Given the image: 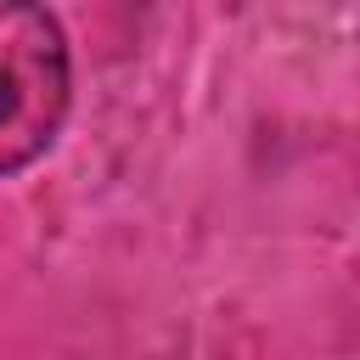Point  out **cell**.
<instances>
[{
	"mask_svg": "<svg viewBox=\"0 0 360 360\" xmlns=\"http://www.w3.org/2000/svg\"><path fill=\"white\" fill-rule=\"evenodd\" d=\"M73 112V45L45 0H0V180L39 163Z\"/></svg>",
	"mask_w": 360,
	"mask_h": 360,
	"instance_id": "6da1fadb",
	"label": "cell"
}]
</instances>
